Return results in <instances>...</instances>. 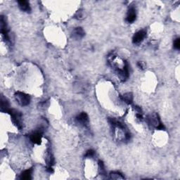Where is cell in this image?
Returning <instances> with one entry per match:
<instances>
[{
	"instance_id": "15",
	"label": "cell",
	"mask_w": 180,
	"mask_h": 180,
	"mask_svg": "<svg viewBox=\"0 0 180 180\" xmlns=\"http://www.w3.org/2000/svg\"><path fill=\"white\" fill-rule=\"evenodd\" d=\"M46 170H47L49 173H54V170H53L52 166H49V167H47V169H46Z\"/></svg>"
},
{
	"instance_id": "9",
	"label": "cell",
	"mask_w": 180,
	"mask_h": 180,
	"mask_svg": "<svg viewBox=\"0 0 180 180\" xmlns=\"http://www.w3.org/2000/svg\"><path fill=\"white\" fill-rule=\"evenodd\" d=\"M9 103L7 99L1 97V110L4 112H7L9 109Z\"/></svg>"
},
{
	"instance_id": "3",
	"label": "cell",
	"mask_w": 180,
	"mask_h": 180,
	"mask_svg": "<svg viewBox=\"0 0 180 180\" xmlns=\"http://www.w3.org/2000/svg\"><path fill=\"white\" fill-rule=\"evenodd\" d=\"M42 133L43 131L42 129L32 133V134L30 135V139L31 142L34 143V144H40L41 143V139H42Z\"/></svg>"
},
{
	"instance_id": "12",
	"label": "cell",
	"mask_w": 180,
	"mask_h": 180,
	"mask_svg": "<svg viewBox=\"0 0 180 180\" xmlns=\"http://www.w3.org/2000/svg\"><path fill=\"white\" fill-rule=\"evenodd\" d=\"M95 154V151L92 149L88 150L85 153V157H88V158H91L93 157Z\"/></svg>"
},
{
	"instance_id": "6",
	"label": "cell",
	"mask_w": 180,
	"mask_h": 180,
	"mask_svg": "<svg viewBox=\"0 0 180 180\" xmlns=\"http://www.w3.org/2000/svg\"><path fill=\"white\" fill-rule=\"evenodd\" d=\"M136 11L134 8H131L129 9L128 15L126 17V21L129 23H132L136 20Z\"/></svg>"
},
{
	"instance_id": "10",
	"label": "cell",
	"mask_w": 180,
	"mask_h": 180,
	"mask_svg": "<svg viewBox=\"0 0 180 180\" xmlns=\"http://www.w3.org/2000/svg\"><path fill=\"white\" fill-rule=\"evenodd\" d=\"M32 169H29L27 170H25L23 173L21 175V179H31V175H32Z\"/></svg>"
},
{
	"instance_id": "13",
	"label": "cell",
	"mask_w": 180,
	"mask_h": 180,
	"mask_svg": "<svg viewBox=\"0 0 180 180\" xmlns=\"http://www.w3.org/2000/svg\"><path fill=\"white\" fill-rule=\"evenodd\" d=\"M174 47L177 49H180V39L177 38L174 41Z\"/></svg>"
},
{
	"instance_id": "8",
	"label": "cell",
	"mask_w": 180,
	"mask_h": 180,
	"mask_svg": "<svg viewBox=\"0 0 180 180\" xmlns=\"http://www.w3.org/2000/svg\"><path fill=\"white\" fill-rule=\"evenodd\" d=\"M85 31L82 28H77L73 30V37L75 39H80L83 38L85 36Z\"/></svg>"
},
{
	"instance_id": "2",
	"label": "cell",
	"mask_w": 180,
	"mask_h": 180,
	"mask_svg": "<svg viewBox=\"0 0 180 180\" xmlns=\"http://www.w3.org/2000/svg\"><path fill=\"white\" fill-rule=\"evenodd\" d=\"M15 98L18 103L21 105H23V106L28 105L30 102V96L23 92H21V91H17L15 94Z\"/></svg>"
},
{
	"instance_id": "11",
	"label": "cell",
	"mask_w": 180,
	"mask_h": 180,
	"mask_svg": "<svg viewBox=\"0 0 180 180\" xmlns=\"http://www.w3.org/2000/svg\"><path fill=\"white\" fill-rule=\"evenodd\" d=\"M122 99L128 104H131L133 101V96L132 93H126L122 96Z\"/></svg>"
},
{
	"instance_id": "4",
	"label": "cell",
	"mask_w": 180,
	"mask_h": 180,
	"mask_svg": "<svg viewBox=\"0 0 180 180\" xmlns=\"http://www.w3.org/2000/svg\"><path fill=\"white\" fill-rule=\"evenodd\" d=\"M146 36V32L145 30H139L137 32H136L133 36L132 42L134 44H139L141 42H142L143 40L145 38Z\"/></svg>"
},
{
	"instance_id": "14",
	"label": "cell",
	"mask_w": 180,
	"mask_h": 180,
	"mask_svg": "<svg viewBox=\"0 0 180 180\" xmlns=\"http://www.w3.org/2000/svg\"><path fill=\"white\" fill-rule=\"evenodd\" d=\"M137 66H138V67L140 68V69H142V70H144V68H145V65H144V63L143 62H140V61L138 62Z\"/></svg>"
},
{
	"instance_id": "5",
	"label": "cell",
	"mask_w": 180,
	"mask_h": 180,
	"mask_svg": "<svg viewBox=\"0 0 180 180\" xmlns=\"http://www.w3.org/2000/svg\"><path fill=\"white\" fill-rule=\"evenodd\" d=\"M76 121L79 123V124L85 126L87 125L88 122H89V118H88V115L87 113H82L80 115H78L76 117Z\"/></svg>"
},
{
	"instance_id": "7",
	"label": "cell",
	"mask_w": 180,
	"mask_h": 180,
	"mask_svg": "<svg viewBox=\"0 0 180 180\" xmlns=\"http://www.w3.org/2000/svg\"><path fill=\"white\" fill-rule=\"evenodd\" d=\"M18 4L19 7L22 11L27 13H30L31 11V9L28 1H25V0H21V1H18Z\"/></svg>"
},
{
	"instance_id": "1",
	"label": "cell",
	"mask_w": 180,
	"mask_h": 180,
	"mask_svg": "<svg viewBox=\"0 0 180 180\" xmlns=\"http://www.w3.org/2000/svg\"><path fill=\"white\" fill-rule=\"evenodd\" d=\"M6 113H8L9 114L11 115V119L12 121L15 126L17 127L19 130H21L23 128V124H22V114L16 110L14 109H10L9 108Z\"/></svg>"
}]
</instances>
